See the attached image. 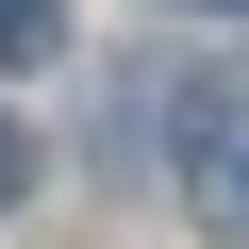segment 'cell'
I'll return each instance as SVG.
<instances>
[{
  "label": "cell",
  "mask_w": 249,
  "mask_h": 249,
  "mask_svg": "<svg viewBox=\"0 0 249 249\" xmlns=\"http://www.w3.org/2000/svg\"><path fill=\"white\" fill-rule=\"evenodd\" d=\"M199 232H232V249H249V133H216V150H199Z\"/></svg>",
  "instance_id": "obj_1"
},
{
  "label": "cell",
  "mask_w": 249,
  "mask_h": 249,
  "mask_svg": "<svg viewBox=\"0 0 249 249\" xmlns=\"http://www.w3.org/2000/svg\"><path fill=\"white\" fill-rule=\"evenodd\" d=\"M17 183H34V150H17V116H0V199H17Z\"/></svg>",
  "instance_id": "obj_3"
},
{
  "label": "cell",
  "mask_w": 249,
  "mask_h": 249,
  "mask_svg": "<svg viewBox=\"0 0 249 249\" xmlns=\"http://www.w3.org/2000/svg\"><path fill=\"white\" fill-rule=\"evenodd\" d=\"M67 50V0H0V67H50Z\"/></svg>",
  "instance_id": "obj_2"
},
{
  "label": "cell",
  "mask_w": 249,
  "mask_h": 249,
  "mask_svg": "<svg viewBox=\"0 0 249 249\" xmlns=\"http://www.w3.org/2000/svg\"><path fill=\"white\" fill-rule=\"evenodd\" d=\"M183 17H249V0H183Z\"/></svg>",
  "instance_id": "obj_4"
}]
</instances>
